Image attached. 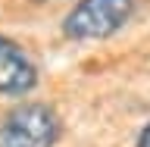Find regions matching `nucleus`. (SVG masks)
Segmentation results:
<instances>
[{
  "mask_svg": "<svg viewBox=\"0 0 150 147\" xmlns=\"http://www.w3.org/2000/svg\"><path fill=\"white\" fill-rule=\"evenodd\" d=\"M134 0H78L63 19V35L69 41H106L131 22Z\"/></svg>",
  "mask_w": 150,
  "mask_h": 147,
  "instance_id": "obj_1",
  "label": "nucleus"
},
{
  "mask_svg": "<svg viewBox=\"0 0 150 147\" xmlns=\"http://www.w3.org/2000/svg\"><path fill=\"white\" fill-rule=\"evenodd\" d=\"M59 116L41 100H22L0 119V147H53L59 141Z\"/></svg>",
  "mask_w": 150,
  "mask_h": 147,
  "instance_id": "obj_2",
  "label": "nucleus"
},
{
  "mask_svg": "<svg viewBox=\"0 0 150 147\" xmlns=\"http://www.w3.org/2000/svg\"><path fill=\"white\" fill-rule=\"evenodd\" d=\"M38 88V66L22 50L19 41L0 35V94L25 97Z\"/></svg>",
  "mask_w": 150,
  "mask_h": 147,
  "instance_id": "obj_3",
  "label": "nucleus"
},
{
  "mask_svg": "<svg viewBox=\"0 0 150 147\" xmlns=\"http://www.w3.org/2000/svg\"><path fill=\"white\" fill-rule=\"evenodd\" d=\"M134 147H150V122L141 129V135H138V141H134Z\"/></svg>",
  "mask_w": 150,
  "mask_h": 147,
  "instance_id": "obj_4",
  "label": "nucleus"
},
{
  "mask_svg": "<svg viewBox=\"0 0 150 147\" xmlns=\"http://www.w3.org/2000/svg\"><path fill=\"white\" fill-rule=\"evenodd\" d=\"M31 3H47V0H31Z\"/></svg>",
  "mask_w": 150,
  "mask_h": 147,
  "instance_id": "obj_5",
  "label": "nucleus"
}]
</instances>
